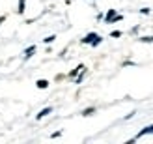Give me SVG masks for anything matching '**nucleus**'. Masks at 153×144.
<instances>
[{"instance_id": "obj_1", "label": "nucleus", "mask_w": 153, "mask_h": 144, "mask_svg": "<svg viewBox=\"0 0 153 144\" xmlns=\"http://www.w3.org/2000/svg\"><path fill=\"white\" fill-rule=\"evenodd\" d=\"M121 19H123V17H121V15H118L116 10H108V11H106V15H105V22H106V25L116 22V21H121Z\"/></svg>"}, {"instance_id": "obj_2", "label": "nucleus", "mask_w": 153, "mask_h": 144, "mask_svg": "<svg viewBox=\"0 0 153 144\" xmlns=\"http://www.w3.org/2000/svg\"><path fill=\"white\" fill-rule=\"evenodd\" d=\"M146 135H153V125H148V127H144V129L136 135L134 139H142V137H146Z\"/></svg>"}, {"instance_id": "obj_3", "label": "nucleus", "mask_w": 153, "mask_h": 144, "mask_svg": "<svg viewBox=\"0 0 153 144\" xmlns=\"http://www.w3.org/2000/svg\"><path fill=\"white\" fill-rule=\"evenodd\" d=\"M97 36H99V34H95V32H90L88 36H84V37H82V40H80V41H82L84 45H90V43H91V41H94V40H95V37H97Z\"/></svg>"}, {"instance_id": "obj_4", "label": "nucleus", "mask_w": 153, "mask_h": 144, "mask_svg": "<svg viewBox=\"0 0 153 144\" xmlns=\"http://www.w3.org/2000/svg\"><path fill=\"white\" fill-rule=\"evenodd\" d=\"M51 112H52V107H45L41 112H37V120H41V118H45V116H47V114H51Z\"/></svg>"}, {"instance_id": "obj_5", "label": "nucleus", "mask_w": 153, "mask_h": 144, "mask_svg": "<svg viewBox=\"0 0 153 144\" xmlns=\"http://www.w3.org/2000/svg\"><path fill=\"white\" fill-rule=\"evenodd\" d=\"M82 69H84V64H79V66H76V67H75V69H73V71L69 73V77H71V79H75V77H76V75H79V73L82 71Z\"/></svg>"}, {"instance_id": "obj_6", "label": "nucleus", "mask_w": 153, "mask_h": 144, "mask_svg": "<svg viewBox=\"0 0 153 144\" xmlns=\"http://www.w3.org/2000/svg\"><path fill=\"white\" fill-rule=\"evenodd\" d=\"M36 86H37V88H39V90H45V88H47V86H49V81H45V79H39V81H37V82H36Z\"/></svg>"}, {"instance_id": "obj_7", "label": "nucleus", "mask_w": 153, "mask_h": 144, "mask_svg": "<svg viewBox=\"0 0 153 144\" xmlns=\"http://www.w3.org/2000/svg\"><path fill=\"white\" fill-rule=\"evenodd\" d=\"M34 52H36V45H32V47H28V49L25 51V58H30Z\"/></svg>"}, {"instance_id": "obj_8", "label": "nucleus", "mask_w": 153, "mask_h": 144, "mask_svg": "<svg viewBox=\"0 0 153 144\" xmlns=\"http://www.w3.org/2000/svg\"><path fill=\"white\" fill-rule=\"evenodd\" d=\"M138 41H142V43H153V36H142V37H138Z\"/></svg>"}, {"instance_id": "obj_9", "label": "nucleus", "mask_w": 153, "mask_h": 144, "mask_svg": "<svg viewBox=\"0 0 153 144\" xmlns=\"http://www.w3.org/2000/svg\"><path fill=\"white\" fill-rule=\"evenodd\" d=\"M95 112V107H90V109H84L82 110V116H91Z\"/></svg>"}, {"instance_id": "obj_10", "label": "nucleus", "mask_w": 153, "mask_h": 144, "mask_svg": "<svg viewBox=\"0 0 153 144\" xmlns=\"http://www.w3.org/2000/svg\"><path fill=\"white\" fill-rule=\"evenodd\" d=\"M25 7H26V0H19V13H25Z\"/></svg>"}, {"instance_id": "obj_11", "label": "nucleus", "mask_w": 153, "mask_h": 144, "mask_svg": "<svg viewBox=\"0 0 153 144\" xmlns=\"http://www.w3.org/2000/svg\"><path fill=\"white\" fill-rule=\"evenodd\" d=\"M101 41H103V37H101V36H97V37H95V40H94V41H91L90 45H91V47H97V45H99V43H101Z\"/></svg>"}, {"instance_id": "obj_12", "label": "nucleus", "mask_w": 153, "mask_h": 144, "mask_svg": "<svg viewBox=\"0 0 153 144\" xmlns=\"http://www.w3.org/2000/svg\"><path fill=\"white\" fill-rule=\"evenodd\" d=\"M110 37H121V32H120V30H112V32H110Z\"/></svg>"}, {"instance_id": "obj_13", "label": "nucleus", "mask_w": 153, "mask_h": 144, "mask_svg": "<svg viewBox=\"0 0 153 144\" xmlns=\"http://www.w3.org/2000/svg\"><path fill=\"white\" fill-rule=\"evenodd\" d=\"M54 40H56V36H49V37H45L43 41H45V43H52V41H54Z\"/></svg>"}, {"instance_id": "obj_14", "label": "nucleus", "mask_w": 153, "mask_h": 144, "mask_svg": "<svg viewBox=\"0 0 153 144\" xmlns=\"http://www.w3.org/2000/svg\"><path fill=\"white\" fill-rule=\"evenodd\" d=\"M140 13H142V15H148V13H149V10H148V7H142Z\"/></svg>"}, {"instance_id": "obj_15", "label": "nucleus", "mask_w": 153, "mask_h": 144, "mask_svg": "<svg viewBox=\"0 0 153 144\" xmlns=\"http://www.w3.org/2000/svg\"><path fill=\"white\" fill-rule=\"evenodd\" d=\"M6 21V17H0V25H2V22Z\"/></svg>"}]
</instances>
